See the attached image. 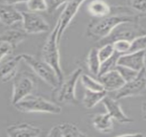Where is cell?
<instances>
[{
  "label": "cell",
  "instance_id": "obj_1",
  "mask_svg": "<svg viewBox=\"0 0 146 137\" xmlns=\"http://www.w3.org/2000/svg\"><path fill=\"white\" fill-rule=\"evenodd\" d=\"M139 17L132 14H117L98 18L88 26V33L92 37L102 39L108 37L120 24L139 23Z\"/></svg>",
  "mask_w": 146,
  "mask_h": 137
},
{
  "label": "cell",
  "instance_id": "obj_2",
  "mask_svg": "<svg viewBox=\"0 0 146 137\" xmlns=\"http://www.w3.org/2000/svg\"><path fill=\"white\" fill-rule=\"evenodd\" d=\"M59 24L58 21L51 31L44 43L41 50L42 60L47 63L54 69L57 74L60 83L64 80V76L61 68L60 62V53L59 50V43L57 42V34Z\"/></svg>",
  "mask_w": 146,
  "mask_h": 137
},
{
  "label": "cell",
  "instance_id": "obj_3",
  "mask_svg": "<svg viewBox=\"0 0 146 137\" xmlns=\"http://www.w3.org/2000/svg\"><path fill=\"white\" fill-rule=\"evenodd\" d=\"M82 72L81 68L76 69L64 79L57 88H54L53 98L56 102L70 105H77L78 100L75 95L76 85Z\"/></svg>",
  "mask_w": 146,
  "mask_h": 137
},
{
  "label": "cell",
  "instance_id": "obj_4",
  "mask_svg": "<svg viewBox=\"0 0 146 137\" xmlns=\"http://www.w3.org/2000/svg\"><path fill=\"white\" fill-rule=\"evenodd\" d=\"M14 107L18 111L24 113H48L59 114L62 109L58 104L51 102L41 97L30 95L24 99L14 104Z\"/></svg>",
  "mask_w": 146,
  "mask_h": 137
},
{
  "label": "cell",
  "instance_id": "obj_5",
  "mask_svg": "<svg viewBox=\"0 0 146 137\" xmlns=\"http://www.w3.org/2000/svg\"><path fill=\"white\" fill-rule=\"evenodd\" d=\"M21 59L39 78L52 88H57L60 84L55 71L44 60L36 59L29 54H21Z\"/></svg>",
  "mask_w": 146,
  "mask_h": 137
},
{
  "label": "cell",
  "instance_id": "obj_6",
  "mask_svg": "<svg viewBox=\"0 0 146 137\" xmlns=\"http://www.w3.org/2000/svg\"><path fill=\"white\" fill-rule=\"evenodd\" d=\"M13 79L11 103L14 105L32 95L36 90V83L34 77L27 72L17 74Z\"/></svg>",
  "mask_w": 146,
  "mask_h": 137
},
{
  "label": "cell",
  "instance_id": "obj_7",
  "mask_svg": "<svg viewBox=\"0 0 146 137\" xmlns=\"http://www.w3.org/2000/svg\"><path fill=\"white\" fill-rule=\"evenodd\" d=\"M146 87L145 68L139 71L135 79L125 82L120 89L115 91L113 98L118 100L131 97H138L145 93Z\"/></svg>",
  "mask_w": 146,
  "mask_h": 137
},
{
  "label": "cell",
  "instance_id": "obj_8",
  "mask_svg": "<svg viewBox=\"0 0 146 137\" xmlns=\"http://www.w3.org/2000/svg\"><path fill=\"white\" fill-rule=\"evenodd\" d=\"M125 28L123 27V24H120L115 28L112 32L108 37L99 41L100 45H104L106 44H112L117 39H126L131 42L132 39L138 36L143 35V30L138 23H126Z\"/></svg>",
  "mask_w": 146,
  "mask_h": 137
},
{
  "label": "cell",
  "instance_id": "obj_9",
  "mask_svg": "<svg viewBox=\"0 0 146 137\" xmlns=\"http://www.w3.org/2000/svg\"><path fill=\"white\" fill-rule=\"evenodd\" d=\"M23 29L26 34H39L48 32L50 26L40 15L35 12H21Z\"/></svg>",
  "mask_w": 146,
  "mask_h": 137
},
{
  "label": "cell",
  "instance_id": "obj_10",
  "mask_svg": "<svg viewBox=\"0 0 146 137\" xmlns=\"http://www.w3.org/2000/svg\"><path fill=\"white\" fill-rule=\"evenodd\" d=\"M86 0H68L66 4L64 11L58 19V23L59 24L57 34V42L59 44L64 32L70 24L73 18L75 17L77 13L80 9L81 6Z\"/></svg>",
  "mask_w": 146,
  "mask_h": 137
},
{
  "label": "cell",
  "instance_id": "obj_11",
  "mask_svg": "<svg viewBox=\"0 0 146 137\" xmlns=\"http://www.w3.org/2000/svg\"><path fill=\"white\" fill-rule=\"evenodd\" d=\"M11 55L7 56L0 62V83H8L17 74L19 65L22 60L21 56Z\"/></svg>",
  "mask_w": 146,
  "mask_h": 137
},
{
  "label": "cell",
  "instance_id": "obj_12",
  "mask_svg": "<svg viewBox=\"0 0 146 137\" xmlns=\"http://www.w3.org/2000/svg\"><path fill=\"white\" fill-rule=\"evenodd\" d=\"M145 50L121 54L117 60V66H125L132 70L140 71L145 68Z\"/></svg>",
  "mask_w": 146,
  "mask_h": 137
},
{
  "label": "cell",
  "instance_id": "obj_13",
  "mask_svg": "<svg viewBox=\"0 0 146 137\" xmlns=\"http://www.w3.org/2000/svg\"><path fill=\"white\" fill-rule=\"evenodd\" d=\"M102 102L112 119L116 120L120 123H129L133 121L132 118H129L123 111L119 101L114 99L113 97L106 95Z\"/></svg>",
  "mask_w": 146,
  "mask_h": 137
},
{
  "label": "cell",
  "instance_id": "obj_14",
  "mask_svg": "<svg viewBox=\"0 0 146 137\" xmlns=\"http://www.w3.org/2000/svg\"><path fill=\"white\" fill-rule=\"evenodd\" d=\"M99 81L102 84L106 92H115L120 89L125 83L119 72L116 70H110L99 76Z\"/></svg>",
  "mask_w": 146,
  "mask_h": 137
},
{
  "label": "cell",
  "instance_id": "obj_15",
  "mask_svg": "<svg viewBox=\"0 0 146 137\" xmlns=\"http://www.w3.org/2000/svg\"><path fill=\"white\" fill-rule=\"evenodd\" d=\"M6 134L9 137H37L41 134V130L29 123H19L8 126Z\"/></svg>",
  "mask_w": 146,
  "mask_h": 137
},
{
  "label": "cell",
  "instance_id": "obj_16",
  "mask_svg": "<svg viewBox=\"0 0 146 137\" xmlns=\"http://www.w3.org/2000/svg\"><path fill=\"white\" fill-rule=\"evenodd\" d=\"M49 137H86L87 135L72 123H65L54 125L50 130Z\"/></svg>",
  "mask_w": 146,
  "mask_h": 137
},
{
  "label": "cell",
  "instance_id": "obj_17",
  "mask_svg": "<svg viewBox=\"0 0 146 137\" xmlns=\"http://www.w3.org/2000/svg\"><path fill=\"white\" fill-rule=\"evenodd\" d=\"M21 21V12H19L14 6L0 3V22L1 24L11 26Z\"/></svg>",
  "mask_w": 146,
  "mask_h": 137
},
{
  "label": "cell",
  "instance_id": "obj_18",
  "mask_svg": "<svg viewBox=\"0 0 146 137\" xmlns=\"http://www.w3.org/2000/svg\"><path fill=\"white\" fill-rule=\"evenodd\" d=\"M96 130L102 133H110L114 130L112 118L108 113L96 114L92 120Z\"/></svg>",
  "mask_w": 146,
  "mask_h": 137
},
{
  "label": "cell",
  "instance_id": "obj_19",
  "mask_svg": "<svg viewBox=\"0 0 146 137\" xmlns=\"http://www.w3.org/2000/svg\"><path fill=\"white\" fill-rule=\"evenodd\" d=\"M27 38V34L19 30H7L0 34V42L11 44L15 49Z\"/></svg>",
  "mask_w": 146,
  "mask_h": 137
},
{
  "label": "cell",
  "instance_id": "obj_20",
  "mask_svg": "<svg viewBox=\"0 0 146 137\" xmlns=\"http://www.w3.org/2000/svg\"><path fill=\"white\" fill-rule=\"evenodd\" d=\"M88 13L92 17L102 18L109 15L111 13L110 5L104 0H93L87 6Z\"/></svg>",
  "mask_w": 146,
  "mask_h": 137
},
{
  "label": "cell",
  "instance_id": "obj_21",
  "mask_svg": "<svg viewBox=\"0 0 146 137\" xmlns=\"http://www.w3.org/2000/svg\"><path fill=\"white\" fill-rule=\"evenodd\" d=\"M107 95V92L103 90L101 92H93L86 90L83 99V105L86 108L91 109L102 101Z\"/></svg>",
  "mask_w": 146,
  "mask_h": 137
},
{
  "label": "cell",
  "instance_id": "obj_22",
  "mask_svg": "<svg viewBox=\"0 0 146 137\" xmlns=\"http://www.w3.org/2000/svg\"><path fill=\"white\" fill-rule=\"evenodd\" d=\"M87 65L90 72L92 75L97 76L101 62L98 57V48L97 47L92 48L90 50L87 57Z\"/></svg>",
  "mask_w": 146,
  "mask_h": 137
},
{
  "label": "cell",
  "instance_id": "obj_23",
  "mask_svg": "<svg viewBox=\"0 0 146 137\" xmlns=\"http://www.w3.org/2000/svg\"><path fill=\"white\" fill-rule=\"evenodd\" d=\"M81 83L86 90L93 92H101L104 90L103 85L99 81L95 80L87 75H81Z\"/></svg>",
  "mask_w": 146,
  "mask_h": 137
},
{
  "label": "cell",
  "instance_id": "obj_24",
  "mask_svg": "<svg viewBox=\"0 0 146 137\" xmlns=\"http://www.w3.org/2000/svg\"><path fill=\"white\" fill-rule=\"evenodd\" d=\"M121 54H119L118 52L114 51V54L111 56L110 58L106 59V61L101 63L100 68H99V74H98L97 77L103 75V74L106 73V72H108L110 70H112L115 69L116 66H117V60L119 56Z\"/></svg>",
  "mask_w": 146,
  "mask_h": 137
},
{
  "label": "cell",
  "instance_id": "obj_25",
  "mask_svg": "<svg viewBox=\"0 0 146 137\" xmlns=\"http://www.w3.org/2000/svg\"><path fill=\"white\" fill-rule=\"evenodd\" d=\"M146 48V36L145 34L138 36L130 42V46L127 53L144 50Z\"/></svg>",
  "mask_w": 146,
  "mask_h": 137
},
{
  "label": "cell",
  "instance_id": "obj_26",
  "mask_svg": "<svg viewBox=\"0 0 146 137\" xmlns=\"http://www.w3.org/2000/svg\"><path fill=\"white\" fill-rule=\"evenodd\" d=\"M27 9L31 12H42L47 11L46 0H27Z\"/></svg>",
  "mask_w": 146,
  "mask_h": 137
},
{
  "label": "cell",
  "instance_id": "obj_27",
  "mask_svg": "<svg viewBox=\"0 0 146 137\" xmlns=\"http://www.w3.org/2000/svg\"><path fill=\"white\" fill-rule=\"evenodd\" d=\"M115 69L119 72V74H120L125 82L130 81L132 79H135L139 72V71L132 70L130 68L121 66H117Z\"/></svg>",
  "mask_w": 146,
  "mask_h": 137
},
{
  "label": "cell",
  "instance_id": "obj_28",
  "mask_svg": "<svg viewBox=\"0 0 146 137\" xmlns=\"http://www.w3.org/2000/svg\"><path fill=\"white\" fill-rule=\"evenodd\" d=\"M114 50L112 44H106L100 48H98V57L102 63L108 59L114 54Z\"/></svg>",
  "mask_w": 146,
  "mask_h": 137
},
{
  "label": "cell",
  "instance_id": "obj_29",
  "mask_svg": "<svg viewBox=\"0 0 146 137\" xmlns=\"http://www.w3.org/2000/svg\"><path fill=\"white\" fill-rule=\"evenodd\" d=\"M114 50L119 54L127 53L130 46V42L126 39H117L112 43Z\"/></svg>",
  "mask_w": 146,
  "mask_h": 137
},
{
  "label": "cell",
  "instance_id": "obj_30",
  "mask_svg": "<svg viewBox=\"0 0 146 137\" xmlns=\"http://www.w3.org/2000/svg\"><path fill=\"white\" fill-rule=\"evenodd\" d=\"M15 48L11 44L6 42H0V62L7 56L13 54Z\"/></svg>",
  "mask_w": 146,
  "mask_h": 137
},
{
  "label": "cell",
  "instance_id": "obj_31",
  "mask_svg": "<svg viewBox=\"0 0 146 137\" xmlns=\"http://www.w3.org/2000/svg\"><path fill=\"white\" fill-rule=\"evenodd\" d=\"M68 0H46L47 11L49 13H52L56 11L60 6L66 4Z\"/></svg>",
  "mask_w": 146,
  "mask_h": 137
},
{
  "label": "cell",
  "instance_id": "obj_32",
  "mask_svg": "<svg viewBox=\"0 0 146 137\" xmlns=\"http://www.w3.org/2000/svg\"><path fill=\"white\" fill-rule=\"evenodd\" d=\"M130 6L141 13H145L146 11L145 0H130Z\"/></svg>",
  "mask_w": 146,
  "mask_h": 137
},
{
  "label": "cell",
  "instance_id": "obj_33",
  "mask_svg": "<svg viewBox=\"0 0 146 137\" xmlns=\"http://www.w3.org/2000/svg\"><path fill=\"white\" fill-rule=\"evenodd\" d=\"M2 1L6 4L15 6V5L21 4V3H26L27 0H2Z\"/></svg>",
  "mask_w": 146,
  "mask_h": 137
},
{
  "label": "cell",
  "instance_id": "obj_34",
  "mask_svg": "<svg viewBox=\"0 0 146 137\" xmlns=\"http://www.w3.org/2000/svg\"><path fill=\"white\" fill-rule=\"evenodd\" d=\"M117 136H143L141 133H134V134H124L117 135Z\"/></svg>",
  "mask_w": 146,
  "mask_h": 137
}]
</instances>
